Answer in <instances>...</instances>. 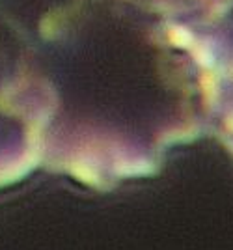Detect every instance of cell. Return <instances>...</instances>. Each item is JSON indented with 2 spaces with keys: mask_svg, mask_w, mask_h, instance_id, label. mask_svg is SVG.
Masks as SVG:
<instances>
[{
  "mask_svg": "<svg viewBox=\"0 0 233 250\" xmlns=\"http://www.w3.org/2000/svg\"><path fill=\"white\" fill-rule=\"evenodd\" d=\"M170 40L174 45H177V47H191L192 45V34L185 26H174V28H170L168 32Z\"/></svg>",
  "mask_w": 233,
  "mask_h": 250,
  "instance_id": "6da1fadb",
  "label": "cell"
}]
</instances>
